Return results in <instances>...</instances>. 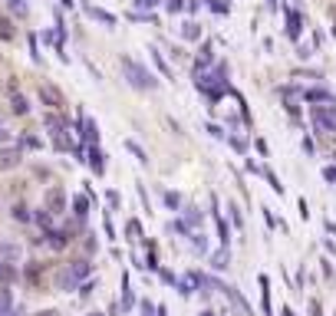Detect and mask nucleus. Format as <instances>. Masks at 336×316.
Returning a JSON list of instances; mask_svg holds the SVG:
<instances>
[{"label": "nucleus", "mask_w": 336, "mask_h": 316, "mask_svg": "<svg viewBox=\"0 0 336 316\" xmlns=\"http://www.w3.org/2000/svg\"><path fill=\"white\" fill-rule=\"evenodd\" d=\"M122 72H125V79H129V86H135V89H155L158 82L152 79V72L145 70V66H139L135 60H129V56H122Z\"/></svg>", "instance_id": "1"}, {"label": "nucleus", "mask_w": 336, "mask_h": 316, "mask_svg": "<svg viewBox=\"0 0 336 316\" xmlns=\"http://www.w3.org/2000/svg\"><path fill=\"white\" fill-rule=\"evenodd\" d=\"M310 118H313V128L329 138H336V102L329 106H313L310 109Z\"/></svg>", "instance_id": "2"}, {"label": "nucleus", "mask_w": 336, "mask_h": 316, "mask_svg": "<svg viewBox=\"0 0 336 316\" xmlns=\"http://www.w3.org/2000/svg\"><path fill=\"white\" fill-rule=\"evenodd\" d=\"M40 102L50 106V109H63V106H66V99H63V92H60L56 86L43 82V86H40Z\"/></svg>", "instance_id": "3"}, {"label": "nucleus", "mask_w": 336, "mask_h": 316, "mask_svg": "<svg viewBox=\"0 0 336 316\" xmlns=\"http://www.w3.org/2000/svg\"><path fill=\"white\" fill-rule=\"evenodd\" d=\"M47 211L50 214H63V211H66V194H63L60 188H50L47 191Z\"/></svg>", "instance_id": "4"}, {"label": "nucleus", "mask_w": 336, "mask_h": 316, "mask_svg": "<svg viewBox=\"0 0 336 316\" xmlns=\"http://www.w3.org/2000/svg\"><path fill=\"white\" fill-rule=\"evenodd\" d=\"M17 165H20V148H0V172H10Z\"/></svg>", "instance_id": "5"}, {"label": "nucleus", "mask_w": 336, "mask_h": 316, "mask_svg": "<svg viewBox=\"0 0 336 316\" xmlns=\"http://www.w3.org/2000/svg\"><path fill=\"white\" fill-rule=\"evenodd\" d=\"M300 30H303V20H300V14L287 10V36H290V40H297Z\"/></svg>", "instance_id": "6"}, {"label": "nucleus", "mask_w": 336, "mask_h": 316, "mask_svg": "<svg viewBox=\"0 0 336 316\" xmlns=\"http://www.w3.org/2000/svg\"><path fill=\"white\" fill-rule=\"evenodd\" d=\"M89 168H93L96 174H102V172H106V162H102V152L96 148V145L89 148Z\"/></svg>", "instance_id": "7"}, {"label": "nucleus", "mask_w": 336, "mask_h": 316, "mask_svg": "<svg viewBox=\"0 0 336 316\" xmlns=\"http://www.w3.org/2000/svg\"><path fill=\"white\" fill-rule=\"evenodd\" d=\"M50 247H53V250H63V247H66V237H70V230H50Z\"/></svg>", "instance_id": "8"}, {"label": "nucleus", "mask_w": 336, "mask_h": 316, "mask_svg": "<svg viewBox=\"0 0 336 316\" xmlns=\"http://www.w3.org/2000/svg\"><path fill=\"white\" fill-rule=\"evenodd\" d=\"M310 102H336L333 92H326V89H310V92H303Z\"/></svg>", "instance_id": "9"}, {"label": "nucleus", "mask_w": 336, "mask_h": 316, "mask_svg": "<svg viewBox=\"0 0 336 316\" xmlns=\"http://www.w3.org/2000/svg\"><path fill=\"white\" fill-rule=\"evenodd\" d=\"M89 16H93V20H99V24H106V26H116V16L106 14V10H99V7H89Z\"/></svg>", "instance_id": "10"}, {"label": "nucleus", "mask_w": 336, "mask_h": 316, "mask_svg": "<svg viewBox=\"0 0 336 316\" xmlns=\"http://www.w3.org/2000/svg\"><path fill=\"white\" fill-rule=\"evenodd\" d=\"M83 138H86V142H96V138H99V126H96L93 118L83 122Z\"/></svg>", "instance_id": "11"}, {"label": "nucleus", "mask_w": 336, "mask_h": 316, "mask_svg": "<svg viewBox=\"0 0 336 316\" xmlns=\"http://www.w3.org/2000/svg\"><path fill=\"white\" fill-rule=\"evenodd\" d=\"M10 109L17 112V116H27V109H30V106H27V99L20 92H14V99H10Z\"/></svg>", "instance_id": "12"}, {"label": "nucleus", "mask_w": 336, "mask_h": 316, "mask_svg": "<svg viewBox=\"0 0 336 316\" xmlns=\"http://www.w3.org/2000/svg\"><path fill=\"white\" fill-rule=\"evenodd\" d=\"M43 126H47V128H50V132H53V135H60L63 122H60V116H53V112H47V116H43Z\"/></svg>", "instance_id": "13"}, {"label": "nucleus", "mask_w": 336, "mask_h": 316, "mask_svg": "<svg viewBox=\"0 0 336 316\" xmlns=\"http://www.w3.org/2000/svg\"><path fill=\"white\" fill-rule=\"evenodd\" d=\"M0 280H4V284H14L17 280V270L10 267V264H4V260H0Z\"/></svg>", "instance_id": "14"}, {"label": "nucleus", "mask_w": 336, "mask_h": 316, "mask_svg": "<svg viewBox=\"0 0 336 316\" xmlns=\"http://www.w3.org/2000/svg\"><path fill=\"white\" fill-rule=\"evenodd\" d=\"M227 260H231V257H227V250H218V254L211 257V267H214V270H224Z\"/></svg>", "instance_id": "15"}, {"label": "nucleus", "mask_w": 336, "mask_h": 316, "mask_svg": "<svg viewBox=\"0 0 336 316\" xmlns=\"http://www.w3.org/2000/svg\"><path fill=\"white\" fill-rule=\"evenodd\" d=\"M152 60H155V66L162 70V76H165V79H172V70H168V63L162 60V53H155V50H152Z\"/></svg>", "instance_id": "16"}, {"label": "nucleus", "mask_w": 336, "mask_h": 316, "mask_svg": "<svg viewBox=\"0 0 336 316\" xmlns=\"http://www.w3.org/2000/svg\"><path fill=\"white\" fill-rule=\"evenodd\" d=\"M181 36H185V40H198V36H201V30H198V24H185V26H181Z\"/></svg>", "instance_id": "17"}, {"label": "nucleus", "mask_w": 336, "mask_h": 316, "mask_svg": "<svg viewBox=\"0 0 336 316\" xmlns=\"http://www.w3.org/2000/svg\"><path fill=\"white\" fill-rule=\"evenodd\" d=\"M125 234H129V240H139V237H142L139 221H129V224H125Z\"/></svg>", "instance_id": "18"}, {"label": "nucleus", "mask_w": 336, "mask_h": 316, "mask_svg": "<svg viewBox=\"0 0 336 316\" xmlns=\"http://www.w3.org/2000/svg\"><path fill=\"white\" fill-rule=\"evenodd\" d=\"M185 224H191V228H198V224H201V214H198L195 208H188V211H185Z\"/></svg>", "instance_id": "19"}, {"label": "nucleus", "mask_w": 336, "mask_h": 316, "mask_svg": "<svg viewBox=\"0 0 336 316\" xmlns=\"http://www.w3.org/2000/svg\"><path fill=\"white\" fill-rule=\"evenodd\" d=\"M7 7L14 10L17 16H27V4H24V0H7Z\"/></svg>", "instance_id": "20"}, {"label": "nucleus", "mask_w": 336, "mask_h": 316, "mask_svg": "<svg viewBox=\"0 0 336 316\" xmlns=\"http://www.w3.org/2000/svg\"><path fill=\"white\" fill-rule=\"evenodd\" d=\"M191 247H195V250H208V240H204V234H191Z\"/></svg>", "instance_id": "21"}, {"label": "nucleus", "mask_w": 336, "mask_h": 316, "mask_svg": "<svg viewBox=\"0 0 336 316\" xmlns=\"http://www.w3.org/2000/svg\"><path fill=\"white\" fill-rule=\"evenodd\" d=\"M73 204H76V218H86V208H89V201H86V198L79 194L76 201H73Z\"/></svg>", "instance_id": "22"}, {"label": "nucleus", "mask_w": 336, "mask_h": 316, "mask_svg": "<svg viewBox=\"0 0 336 316\" xmlns=\"http://www.w3.org/2000/svg\"><path fill=\"white\" fill-rule=\"evenodd\" d=\"M125 148L132 152V155L139 158V162H149V155H145V152H142V148H139V145H135V142H125Z\"/></svg>", "instance_id": "23"}, {"label": "nucleus", "mask_w": 336, "mask_h": 316, "mask_svg": "<svg viewBox=\"0 0 336 316\" xmlns=\"http://www.w3.org/2000/svg\"><path fill=\"white\" fill-rule=\"evenodd\" d=\"M37 224H40V228H47V230H50V224H53L50 211H37Z\"/></svg>", "instance_id": "24"}, {"label": "nucleus", "mask_w": 336, "mask_h": 316, "mask_svg": "<svg viewBox=\"0 0 336 316\" xmlns=\"http://www.w3.org/2000/svg\"><path fill=\"white\" fill-rule=\"evenodd\" d=\"M7 306H10V290H0V316L7 313Z\"/></svg>", "instance_id": "25"}, {"label": "nucleus", "mask_w": 336, "mask_h": 316, "mask_svg": "<svg viewBox=\"0 0 336 316\" xmlns=\"http://www.w3.org/2000/svg\"><path fill=\"white\" fill-rule=\"evenodd\" d=\"M14 218H17V221H30V214H27L24 204H14Z\"/></svg>", "instance_id": "26"}, {"label": "nucleus", "mask_w": 336, "mask_h": 316, "mask_svg": "<svg viewBox=\"0 0 336 316\" xmlns=\"http://www.w3.org/2000/svg\"><path fill=\"white\" fill-rule=\"evenodd\" d=\"M0 254H4V257H7V260H14V257H17V254H20V250H17L14 244H4V247H0Z\"/></svg>", "instance_id": "27"}, {"label": "nucleus", "mask_w": 336, "mask_h": 316, "mask_svg": "<svg viewBox=\"0 0 336 316\" xmlns=\"http://www.w3.org/2000/svg\"><path fill=\"white\" fill-rule=\"evenodd\" d=\"M165 204H168V208H178V204H181V198L175 194V191H168V194H165Z\"/></svg>", "instance_id": "28"}, {"label": "nucleus", "mask_w": 336, "mask_h": 316, "mask_svg": "<svg viewBox=\"0 0 336 316\" xmlns=\"http://www.w3.org/2000/svg\"><path fill=\"white\" fill-rule=\"evenodd\" d=\"M158 0H135V7H142V10H152Z\"/></svg>", "instance_id": "29"}, {"label": "nucleus", "mask_w": 336, "mask_h": 316, "mask_svg": "<svg viewBox=\"0 0 336 316\" xmlns=\"http://www.w3.org/2000/svg\"><path fill=\"white\" fill-rule=\"evenodd\" d=\"M0 36L10 40V24H7V20H0Z\"/></svg>", "instance_id": "30"}, {"label": "nucleus", "mask_w": 336, "mask_h": 316, "mask_svg": "<svg viewBox=\"0 0 336 316\" xmlns=\"http://www.w3.org/2000/svg\"><path fill=\"white\" fill-rule=\"evenodd\" d=\"M181 7H185V4H181V0H168V10H172V14H178Z\"/></svg>", "instance_id": "31"}, {"label": "nucleus", "mask_w": 336, "mask_h": 316, "mask_svg": "<svg viewBox=\"0 0 336 316\" xmlns=\"http://www.w3.org/2000/svg\"><path fill=\"white\" fill-rule=\"evenodd\" d=\"M142 313H145V316H155V306H152V303L145 300V303H142Z\"/></svg>", "instance_id": "32"}, {"label": "nucleus", "mask_w": 336, "mask_h": 316, "mask_svg": "<svg viewBox=\"0 0 336 316\" xmlns=\"http://www.w3.org/2000/svg\"><path fill=\"white\" fill-rule=\"evenodd\" d=\"M24 145H27V148H40V142L33 138V135H27V138H24Z\"/></svg>", "instance_id": "33"}, {"label": "nucleus", "mask_w": 336, "mask_h": 316, "mask_svg": "<svg viewBox=\"0 0 336 316\" xmlns=\"http://www.w3.org/2000/svg\"><path fill=\"white\" fill-rule=\"evenodd\" d=\"M4 142H10V132H7V128H0V145H4Z\"/></svg>", "instance_id": "34"}, {"label": "nucleus", "mask_w": 336, "mask_h": 316, "mask_svg": "<svg viewBox=\"0 0 336 316\" xmlns=\"http://www.w3.org/2000/svg\"><path fill=\"white\" fill-rule=\"evenodd\" d=\"M4 316H24V310H10V313H4Z\"/></svg>", "instance_id": "35"}, {"label": "nucleus", "mask_w": 336, "mask_h": 316, "mask_svg": "<svg viewBox=\"0 0 336 316\" xmlns=\"http://www.w3.org/2000/svg\"><path fill=\"white\" fill-rule=\"evenodd\" d=\"M201 316H214V313H201Z\"/></svg>", "instance_id": "36"}, {"label": "nucleus", "mask_w": 336, "mask_h": 316, "mask_svg": "<svg viewBox=\"0 0 336 316\" xmlns=\"http://www.w3.org/2000/svg\"><path fill=\"white\" fill-rule=\"evenodd\" d=\"M93 316H99V313H93Z\"/></svg>", "instance_id": "37"}]
</instances>
